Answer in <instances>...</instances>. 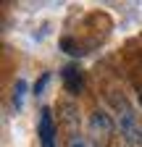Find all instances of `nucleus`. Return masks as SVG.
<instances>
[{"label":"nucleus","instance_id":"obj_4","mask_svg":"<svg viewBox=\"0 0 142 147\" xmlns=\"http://www.w3.org/2000/svg\"><path fill=\"white\" fill-rule=\"evenodd\" d=\"M61 79H63V87L71 95H82L84 92V74H82L79 66H63L61 68Z\"/></svg>","mask_w":142,"mask_h":147},{"label":"nucleus","instance_id":"obj_5","mask_svg":"<svg viewBox=\"0 0 142 147\" xmlns=\"http://www.w3.org/2000/svg\"><path fill=\"white\" fill-rule=\"evenodd\" d=\"M58 110H61L63 126L68 129L71 134H76V131H79V110H76V105H74V102H61Z\"/></svg>","mask_w":142,"mask_h":147},{"label":"nucleus","instance_id":"obj_8","mask_svg":"<svg viewBox=\"0 0 142 147\" xmlns=\"http://www.w3.org/2000/svg\"><path fill=\"white\" fill-rule=\"evenodd\" d=\"M50 82V74H42V79L34 84V95H42V89H45V84Z\"/></svg>","mask_w":142,"mask_h":147},{"label":"nucleus","instance_id":"obj_2","mask_svg":"<svg viewBox=\"0 0 142 147\" xmlns=\"http://www.w3.org/2000/svg\"><path fill=\"white\" fill-rule=\"evenodd\" d=\"M116 121L111 118V113H105L103 108H97V110H92V116H90V137L95 139V142H105L113 131H116Z\"/></svg>","mask_w":142,"mask_h":147},{"label":"nucleus","instance_id":"obj_1","mask_svg":"<svg viewBox=\"0 0 142 147\" xmlns=\"http://www.w3.org/2000/svg\"><path fill=\"white\" fill-rule=\"evenodd\" d=\"M108 100H111V105L116 108V123H118V129H121L124 139H126V144H129V147H139V139H142V121H139V116L134 113V108L129 105V100L124 97V95H118V92H111Z\"/></svg>","mask_w":142,"mask_h":147},{"label":"nucleus","instance_id":"obj_3","mask_svg":"<svg viewBox=\"0 0 142 147\" xmlns=\"http://www.w3.org/2000/svg\"><path fill=\"white\" fill-rule=\"evenodd\" d=\"M37 134H40V142H42V147H55V121H53L50 108H42V110H40Z\"/></svg>","mask_w":142,"mask_h":147},{"label":"nucleus","instance_id":"obj_9","mask_svg":"<svg viewBox=\"0 0 142 147\" xmlns=\"http://www.w3.org/2000/svg\"><path fill=\"white\" fill-rule=\"evenodd\" d=\"M139 102H142V92H139Z\"/></svg>","mask_w":142,"mask_h":147},{"label":"nucleus","instance_id":"obj_6","mask_svg":"<svg viewBox=\"0 0 142 147\" xmlns=\"http://www.w3.org/2000/svg\"><path fill=\"white\" fill-rule=\"evenodd\" d=\"M66 147H100V142H95L90 134H82V131H76V134H68Z\"/></svg>","mask_w":142,"mask_h":147},{"label":"nucleus","instance_id":"obj_10","mask_svg":"<svg viewBox=\"0 0 142 147\" xmlns=\"http://www.w3.org/2000/svg\"><path fill=\"white\" fill-rule=\"evenodd\" d=\"M126 147H129V144H126Z\"/></svg>","mask_w":142,"mask_h":147},{"label":"nucleus","instance_id":"obj_7","mask_svg":"<svg viewBox=\"0 0 142 147\" xmlns=\"http://www.w3.org/2000/svg\"><path fill=\"white\" fill-rule=\"evenodd\" d=\"M24 89H26V82H24V79H19V82H16V87H13V105H16V108H21Z\"/></svg>","mask_w":142,"mask_h":147}]
</instances>
